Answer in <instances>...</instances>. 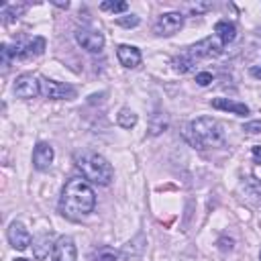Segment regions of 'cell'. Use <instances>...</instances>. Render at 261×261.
<instances>
[{
    "label": "cell",
    "instance_id": "obj_4",
    "mask_svg": "<svg viewBox=\"0 0 261 261\" xmlns=\"http://www.w3.org/2000/svg\"><path fill=\"white\" fill-rule=\"evenodd\" d=\"M222 43H220V39L214 35V37H204L202 41H198L196 45H192L190 49H186V53L194 59V61H198V59H210V57H218L220 53H222Z\"/></svg>",
    "mask_w": 261,
    "mask_h": 261
},
{
    "label": "cell",
    "instance_id": "obj_8",
    "mask_svg": "<svg viewBox=\"0 0 261 261\" xmlns=\"http://www.w3.org/2000/svg\"><path fill=\"white\" fill-rule=\"evenodd\" d=\"M181 27H184V14L173 10V12H165V14H161V16L157 18V22H155V33H157L159 37H169V35L177 33Z\"/></svg>",
    "mask_w": 261,
    "mask_h": 261
},
{
    "label": "cell",
    "instance_id": "obj_22",
    "mask_svg": "<svg viewBox=\"0 0 261 261\" xmlns=\"http://www.w3.org/2000/svg\"><path fill=\"white\" fill-rule=\"evenodd\" d=\"M24 4H10V6H4V10H2V16H6L4 20L6 22H10V20H14V18H18L22 12H24Z\"/></svg>",
    "mask_w": 261,
    "mask_h": 261
},
{
    "label": "cell",
    "instance_id": "obj_17",
    "mask_svg": "<svg viewBox=\"0 0 261 261\" xmlns=\"http://www.w3.org/2000/svg\"><path fill=\"white\" fill-rule=\"evenodd\" d=\"M137 120H139V116H137L130 108H120L118 114H116V122H118L122 128H133V126L137 124Z\"/></svg>",
    "mask_w": 261,
    "mask_h": 261
},
{
    "label": "cell",
    "instance_id": "obj_11",
    "mask_svg": "<svg viewBox=\"0 0 261 261\" xmlns=\"http://www.w3.org/2000/svg\"><path fill=\"white\" fill-rule=\"evenodd\" d=\"M53 159H55V151H53V147L49 143L41 141V143L35 145V149H33V167L35 169H39V171L49 169Z\"/></svg>",
    "mask_w": 261,
    "mask_h": 261
},
{
    "label": "cell",
    "instance_id": "obj_12",
    "mask_svg": "<svg viewBox=\"0 0 261 261\" xmlns=\"http://www.w3.org/2000/svg\"><path fill=\"white\" fill-rule=\"evenodd\" d=\"M116 57H118L120 65H124L126 69H135L141 63V51L135 45H118Z\"/></svg>",
    "mask_w": 261,
    "mask_h": 261
},
{
    "label": "cell",
    "instance_id": "obj_15",
    "mask_svg": "<svg viewBox=\"0 0 261 261\" xmlns=\"http://www.w3.org/2000/svg\"><path fill=\"white\" fill-rule=\"evenodd\" d=\"M43 51H45V39H43V37H35L33 41H29V43L22 47V57H24V59L39 57Z\"/></svg>",
    "mask_w": 261,
    "mask_h": 261
},
{
    "label": "cell",
    "instance_id": "obj_30",
    "mask_svg": "<svg viewBox=\"0 0 261 261\" xmlns=\"http://www.w3.org/2000/svg\"><path fill=\"white\" fill-rule=\"evenodd\" d=\"M259 261H261V253H259Z\"/></svg>",
    "mask_w": 261,
    "mask_h": 261
},
{
    "label": "cell",
    "instance_id": "obj_31",
    "mask_svg": "<svg viewBox=\"0 0 261 261\" xmlns=\"http://www.w3.org/2000/svg\"><path fill=\"white\" fill-rule=\"evenodd\" d=\"M259 35H261V29H259Z\"/></svg>",
    "mask_w": 261,
    "mask_h": 261
},
{
    "label": "cell",
    "instance_id": "obj_18",
    "mask_svg": "<svg viewBox=\"0 0 261 261\" xmlns=\"http://www.w3.org/2000/svg\"><path fill=\"white\" fill-rule=\"evenodd\" d=\"M35 243H37V245H33V247H35V257H37V259H43L49 251H53V245H51V241H49L47 234H41Z\"/></svg>",
    "mask_w": 261,
    "mask_h": 261
},
{
    "label": "cell",
    "instance_id": "obj_24",
    "mask_svg": "<svg viewBox=\"0 0 261 261\" xmlns=\"http://www.w3.org/2000/svg\"><path fill=\"white\" fill-rule=\"evenodd\" d=\"M116 24L124 27V29H130V27H137L139 24V16L135 14H126V16H118L116 18Z\"/></svg>",
    "mask_w": 261,
    "mask_h": 261
},
{
    "label": "cell",
    "instance_id": "obj_13",
    "mask_svg": "<svg viewBox=\"0 0 261 261\" xmlns=\"http://www.w3.org/2000/svg\"><path fill=\"white\" fill-rule=\"evenodd\" d=\"M210 104H212V108H216V110H226V112H232V114H237V116H247V114H249V106L243 104V102H237V100L214 98Z\"/></svg>",
    "mask_w": 261,
    "mask_h": 261
},
{
    "label": "cell",
    "instance_id": "obj_3",
    "mask_svg": "<svg viewBox=\"0 0 261 261\" xmlns=\"http://www.w3.org/2000/svg\"><path fill=\"white\" fill-rule=\"evenodd\" d=\"M190 139L200 149L220 147L224 143V130H222V124L216 118L200 116V118L190 122Z\"/></svg>",
    "mask_w": 261,
    "mask_h": 261
},
{
    "label": "cell",
    "instance_id": "obj_25",
    "mask_svg": "<svg viewBox=\"0 0 261 261\" xmlns=\"http://www.w3.org/2000/svg\"><path fill=\"white\" fill-rule=\"evenodd\" d=\"M243 130H245V133H249V135H259V133H261V120L245 122V124H243Z\"/></svg>",
    "mask_w": 261,
    "mask_h": 261
},
{
    "label": "cell",
    "instance_id": "obj_9",
    "mask_svg": "<svg viewBox=\"0 0 261 261\" xmlns=\"http://www.w3.org/2000/svg\"><path fill=\"white\" fill-rule=\"evenodd\" d=\"M77 259V249L71 237H59L53 243V251H51V261H75Z\"/></svg>",
    "mask_w": 261,
    "mask_h": 261
},
{
    "label": "cell",
    "instance_id": "obj_28",
    "mask_svg": "<svg viewBox=\"0 0 261 261\" xmlns=\"http://www.w3.org/2000/svg\"><path fill=\"white\" fill-rule=\"evenodd\" d=\"M208 8H212V4H210V2H206V4H196V6H192V10H194V12H200V10H208Z\"/></svg>",
    "mask_w": 261,
    "mask_h": 261
},
{
    "label": "cell",
    "instance_id": "obj_19",
    "mask_svg": "<svg viewBox=\"0 0 261 261\" xmlns=\"http://www.w3.org/2000/svg\"><path fill=\"white\" fill-rule=\"evenodd\" d=\"M243 188L253 200H261V181L257 177H245Z\"/></svg>",
    "mask_w": 261,
    "mask_h": 261
},
{
    "label": "cell",
    "instance_id": "obj_5",
    "mask_svg": "<svg viewBox=\"0 0 261 261\" xmlns=\"http://www.w3.org/2000/svg\"><path fill=\"white\" fill-rule=\"evenodd\" d=\"M41 94L51 100H71L75 98V88L49 77H41Z\"/></svg>",
    "mask_w": 261,
    "mask_h": 261
},
{
    "label": "cell",
    "instance_id": "obj_27",
    "mask_svg": "<svg viewBox=\"0 0 261 261\" xmlns=\"http://www.w3.org/2000/svg\"><path fill=\"white\" fill-rule=\"evenodd\" d=\"M251 155H253V161H255L257 165H261V145H255V147L251 149Z\"/></svg>",
    "mask_w": 261,
    "mask_h": 261
},
{
    "label": "cell",
    "instance_id": "obj_23",
    "mask_svg": "<svg viewBox=\"0 0 261 261\" xmlns=\"http://www.w3.org/2000/svg\"><path fill=\"white\" fill-rule=\"evenodd\" d=\"M102 10H110V12H126L128 10V4L126 2H102L100 4Z\"/></svg>",
    "mask_w": 261,
    "mask_h": 261
},
{
    "label": "cell",
    "instance_id": "obj_29",
    "mask_svg": "<svg viewBox=\"0 0 261 261\" xmlns=\"http://www.w3.org/2000/svg\"><path fill=\"white\" fill-rule=\"evenodd\" d=\"M251 73H253L255 77H261V67H251Z\"/></svg>",
    "mask_w": 261,
    "mask_h": 261
},
{
    "label": "cell",
    "instance_id": "obj_10",
    "mask_svg": "<svg viewBox=\"0 0 261 261\" xmlns=\"http://www.w3.org/2000/svg\"><path fill=\"white\" fill-rule=\"evenodd\" d=\"M8 243L12 245V249L16 251H27L31 245V232L27 230V226L22 222H10L8 226Z\"/></svg>",
    "mask_w": 261,
    "mask_h": 261
},
{
    "label": "cell",
    "instance_id": "obj_20",
    "mask_svg": "<svg viewBox=\"0 0 261 261\" xmlns=\"http://www.w3.org/2000/svg\"><path fill=\"white\" fill-rule=\"evenodd\" d=\"M90 261H118V253L114 249H110V247H102V249L94 251Z\"/></svg>",
    "mask_w": 261,
    "mask_h": 261
},
{
    "label": "cell",
    "instance_id": "obj_21",
    "mask_svg": "<svg viewBox=\"0 0 261 261\" xmlns=\"http://www.w3.org/2000/svg\"><path fill=\"white\" fill-rule=\"evenodd\" d=\"M165 128H167V116H163V114H153L149 133H151V135H159V133H163Z\"/></svg>",
    "mask_w": 261,
    "mask_h": 261
},
{
    "label": "cell",
    "instance_id": "obj_14",
    "mask_svg": "<svg viewBox=\"0 0 261 261\" xmlns=\"http://www.w3.org/2000/svg\"><path fill=\"white\" fill-rule=\"evenodd\" d=\"M214 33H216V37L220 39L222 45H228V43H232L234 37H237V27H234V22H230V20H218V22L214 24Z\"/></svg>",
    "mask_w": 261,
    "mask_h": 261
},
{
    "label": "cell",
    "instance_id": "obj_2",
    "mask_svg": "<svg viewBox=\"0 0 261 261\" xmlns=\"http://www.w3.org/2000/svg\"><path fill=\"white\" fill-rule=\"evenodd\" d=\"M73 161H75V167L82 171V175L88 181H94L98 186H108L112 181V177H114V169L108 163V159L98 155V153H94V151L75 153Z\"/></svg>",
    "mask_w": 261,
    "mask_h": 261
},
{
    "label": "cell",
    "instance_id": "obj_26",
    "mask_svg": "<svg viewBox=\"0 0 261 261\" xmlns=\"http://www.w3.org/2000/svg\"><path fill=\"white\" fill-rule=\"evenodd\" d=\"M212 82V73L210 71H200V73H196V84L198 86H208Z\"/></svg>",
    "mask_w": 261,
    "mask_h": 261
},
{
    "label": "cell",
    "instance_id": "obj_7",
    "mask_svg": "<svg viewBox=\"0 0 261 261\" xmlns=\"http://www.w3.org/2000/svg\"><path fill=\"white\" fill-rule=\"evenodd\" d=\"M12 90H14V94L18 98H24V100L35 98V96L41 94V80H37L33 73H22V75H18L14 80Z\"/></svg>",
    "mask_w": 261,
    "mask_h": 261
},
{
    "label": "cell",
    "instance_id": "obj_16",
    "mask_svg": "<svg viewBox=\"0 0 261 261\" xmlns=\"http://www.w3.org/2000/svg\"><path fill=\"white\" fill-rule=\"evenodd\" d=\"M171 65H173V69H175L177 73H188V71H192V69H194L196 61H194V59L184 51V53H179L177 57H173Z\"/></svg>",
    "mask_w": 261,
    "mask_h": 261
},
{
    "label": "cell",
    "instance_id": "obj_6",
    "mask_svg": "<svg viewBox=\"0 0 261 261\" xmlns=\"http://www.w3.org/2000/svg\"><path fill=\"white\" fill-rule=\"evenodd\" d=\"M75 41H77V45H82V49H86L90 53H100L104 49V35L94 29H84V27L77 29Z\"/></svg>",
    "mask_w": 261,
    "mask_h": 261
},
{
    "label": "cell",
    "instance_id": "obj_1",
    "mask_svg": "<svg viewBox=\"0 0 261 261\" xmlns=\"http://www.w3.org/2000/svg\"><path fill=\"white\" fill-rule=\"evenodd\" d=\"M96 206V194L86 177H69L61 190L59 212L69 220L86 218Z\"/></svg>",
    "mask_w": 261,
    "mask_h": 261
}]
</instances>
